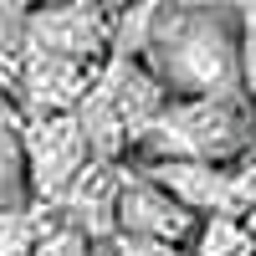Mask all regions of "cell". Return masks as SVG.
Wrapping results in <instances>:
<instances>
[{
	"label": "cell",
	"mask_w": 256,
	"mask_h": 256,
	"mask_svg": "<svg viewBox=\"0 0 256 256\" xmlns=\"http://www.w3.org/2000/svg\"><path fill=\"white\" fill-rule=\"evenodd\" d=\"M31 184H26V154H20V113H0V210H26Z\"/></svg>",
	"instance_id": "7"
},
{
	"label": "cell",
	"mask_w": 256,
	"mask_h": 256,
	"mask_svg": "<svg viewBox=\"0 0 256 256\" xmlns=\"http://www.w3.org/2000/svg\"><path fill=\"white\" fill-rule=\"evenodd\" d=\"M113 10H102L98 0H52L41 6L31 31H26V52H46V56H72V62H102L113 46Z\"/></svg>",
	"instance_id": "4"
},
{
	"label": "cell",
	"mask_w": 256,
	"mask_h": 256,
	"mask_svg": "<svg viewBox=\"0 0 256 256\" xmlns=\"http://www.w3.org/2000/svg\"><path fill=\"white\" fill-rule=\"evenodd\" d=\"M6 108H10V92H6V88H0V113H6Z\"/></svg>",
	"instance_id": "17"
},
{
	"label": "cell",
	"mask_w": 256,
	"mask_h": 256,
	"mask_svg": "<svg viewBox=\"0 0 256 256\" xmlns=\"http://www.w3.org/2000/svg\"><path fill=\"white\" fill-rule=\"evenodd\" d=\"M98 6H102V10H113V16H128L138 0H98Z\"/></svg>",
	"instance_id": "15"
},
{
	"label": "cell",
	"mask_w": 256,
	"mask_h": 256,
	"mask_svg": "<svg viewBox=\"0 0 256 256\" xmlns=\"http://www.w3.org/2000/svg\"><path fill=\"white\" fill-rule=\"evenodd\" d=\"M138 36L169 98H241V0H180Z\"/></svg>",
	"instance_id": "1"
},
{
	"label": "cell",
	"mask_w": 256,
	"mask_h": 256,
	"mask_svg": "<svg viewBox=\"0 0 256 256\" xmlns=\"http://www.w3.org/2000/svg\"><path fill=\"white\" fill-rule=\"evenodd\" d=\"M102 62H72V56H46V52H26L16 62V82H20V108L16 113H77V102L88 98L92 77Z\"/></svg>",
	"instance_id": "6"
},
{
	"label": "cell",
	"mask_w": 256,
	"mask_h": 256,
	"mask_svg": "<svg viewBox=\"0 0 256 256\" xmlns=\"http://www.w3.org/2000/svg\"><path fill=\"white\" fill-rule=\"evenodd\" d=\"M113 236H148L169 246H190L200 236V216L190 205H180L154 174H123L118 205H113Z\"/></svg>",
	"instance_id": "5"
},
{
	"label": "cell",
	"mask_w": 256,
	"mask_h": 256,
	"mask_svg": "<svg viewBox=\"0 0 256 256\" xmlns=\"http://www.w3.org/2000/svg\"><path fill=\"white\" fill-rule=\"evenodd\" d=\"M164 6H180V0H138V6H134V20L144 26V20H148V16H159Z\"/></svg>",
	"instance_id": "13"
},
{
	"label": "cell",
	"mask_w": 256,
	"mask_h": 256,
	"mask_svg": "<svg viewBox=\"0 0 256 256\" xmlns=\"http://www.w3.org/2000/svg\"><path fill=\"white\" fill-rule=\"evenodd\" d=\"M41 6H52V0H0V72H16L26 31H31Z\"/></svg>",
	"instance_id": "8"
},
{
	"label": "cell",
	"mask_w": 256,
	"mask_h": 256,
	"mask_svg": "<svg viewBox=\"0 0 256 256\" xmlns=\"http://www.w3.org/2000/svg\"><path fill=\"white\" fill-rule=\"evenodd\" d=\"M134 154H144V164H236L256 154V108L246 98H169L159 118L144 128Z\"/></svg>",
	"instance_id": "2"
},
{
	"label": "cell",
	"mask_w": 256,
	"mask_h": 256,
	"mask_svg": "<svg viewBox=\"0 0 256 256\" xmlns=\"http://www.w3.org/2000/svg\"><path fill=\"white\" fill-rule=\"evenodd\" d=\"M82 251H88V236L72 230V226H62V220H52L41 230V241L31 246V256H82Z\"/></svg>",
	"instance_id": "11"
},
{
	"label": "cell",
	"mask_w": 256,
	"mask_h": 256,
	"mask_svg": "<svg viewBox=\"0 0 256 256\" xmlns=\"http://www.w3.org/2000/svg\"><path fill=\"white\" fill-rule=\"evenodd\" d=\"M82 256H118V251H113V236H102V241H88V251H82Z\"/></svg>",
	"instance_id": "14"
},
{
	"label": "cell",
	"mask_w": 256,
	"mask_h": 256,
	"mask_svg": "<svg viewBox=\"0 0 256 256\" xmlns=\"http://www.w3.org/2000/svg\"><path fill=\"white\" fill-rule=\"evenodd\" d=\"M241 98L256 108V0H241Z\"/></svg>",
	"instance_id": "10"
},
{
	"label": "cell",
	"mask_w": 256,
	"mask_h": 256,
	"mask_svg": "<svg viewBox=\"0 0 256 256\" xmlns=\"http://www.w3.org/2000/svg\"><path fill=\"white\" fill-rule=\"evenodd\" d=\"M190 256H256V236L241 220H200V236L190 241Z\"/></svg>",
	"instance_id": "9"
},
{
	"label": "cell",
	"mask_w": 256,
	"mask_h": 256,
	"mask_svg": "<svg viewBox=\"0 0 256 256\" xmlns=\"http://www.w3.org/2000/svg\"><path fill=\"white\" fill-rule=\"evenodd\" d=\"M20 154H26V184L31 205H62V195L82 180V169L92 164V148L82 138L77 113H20Z\"/></svg>",
	"instance_id": "3"
},
{
	"label": "cell",
	"mask_w": 256,
	"mask_h": 256,
	"mask_svg": "<svg viewBox=\"0 0 256 256\" xmlns=\"http://www.w3.org/2000/svg\"><path fill=\"white\" fill-rule=\"evenodd\" d=\"M118 256H190V246H169V241H148V236H113Z\"/></svg>",
	"instance_id": "12"
},
{
	"label": "cell",
	"mask_w": 256,
	"mask_h": 256,
	"mask_svg": "<svg viewBox=\"0 0 256 256\" xmlns=\"http://www.w3.org/2000/svg\"><path fill=\"white\" fill-rule=\"evenodd\" d=\"M241 226H246L251 236H256V200H251V210H246V216H241Z\"/></svg>",
	"instance_id": "16"
}]
</instances>
